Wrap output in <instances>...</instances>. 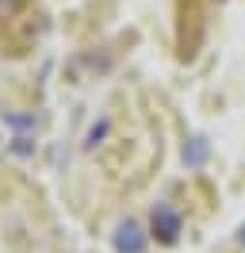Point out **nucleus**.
<instances>
[{"instance_id":"nucleus-1","label":"nucleus","mask_w":245,"mask_h":253,"mask_svg":"<svg viewBox=\"0 0 245 253\" xmlns=\"http://www.w3.org/2000/svg\"><path fill=\"white\" fill-rule=\"evenodd\" d=\"M180 226H184L180 215H176L168 204H157V207H153V234H161V242H176Z\"/></svg>"},{"instance_id":"nucleus-4","label":"nucleus","mask_w":245,"mask_h":253,"mask_svg":"<svg viewBox=\"0 0 245 253\" xmlns=\"http://www.w3.org/2000/svg\"><path fill=\"white\" fill-rule=\"evenodd\" d=\"M242 242H245V226H242Z\"/></svg>"},{"instance_id":"nucleus-3","label":"nucleus","mask_w":245,"mask_h":253,"mask_svg":"<svg viewBox=\"0 0 245 253\" xmlns=\"http://www.w3.org/2000/svg\"><path fill=\"white\" fill-rule=\"evenodd\" d=\"M203 158H207V146H203V138H192V150H184V161H188V165H199Z\"/></svg>"},{"instance_id":"nucleus-2","label":"nucleus","mask_w":245,"mask_h":253,"mask_svg":"<svg viewBox=\"0 0 245 253\" xmlns=\"http://www.w3.org/2000/svg\"><path fill=\"white\" fill-rule=\"evenodd\" d=\"M115 250H119V253H142V250H146L142 226H138L134 219L119 222V230H115Z\"/></svg>"}]
</instances>
